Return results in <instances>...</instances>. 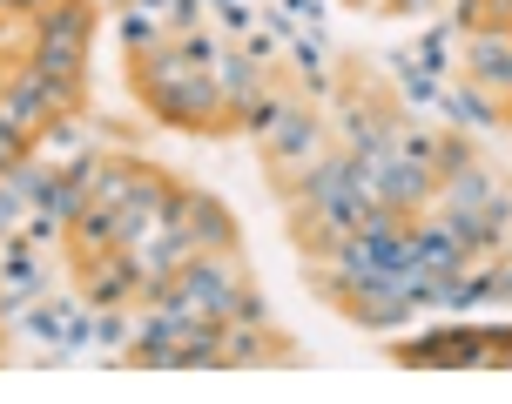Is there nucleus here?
Wrapping results in <instances>:
<instances>
[{
  "label": "nucleus",
  "instance_id": "nucleus-33",
  "mask_svg": "<svg viewBox=\"0 0 512 404\" xmlns=\"http://www.w3.org/2000/svg\"><path fill=\"white\" fill-rule=\"evenodd\" d=\"M486 27L492 34H512V0H486ZM486 27H479V34H486Z\"/></svg>",
  "mask_w": 512,
  "mask_h": 404
},
{
  "label": "nucleus",
  "instance_id": "nucleus-12",
  "mask_svg": "<svg viewBox=\"0 0 512 404\" xmlns=\"http://www.w3.org/2000/svg\"><path fill=\"white\" fill-rule=\"evenodd\" d=\"M41 290H48V277H41V263H34V243L14 236V250H7V263H0V317L21 310V303H34Z\"/></svg>",
  "mask_w": 512,
  "mask_h": 404
},
{
  "label": "nucleus",
  "instance_id": "nucleus-22",
  "mask_svg": "<svg viewBox=\"0 0 512 404\" xmlns=\"http://www.w3.org/2000/svg\"><path fill=\"white\" fill-rule=\"evenodd\" d=\"M391 68H398V81H405V101H418V108L445 95V88H438V75H425V68H411L405 54H391Z\"/></svg>",
  "mask_w": 512,
  "mask_h": 404
},
{
  "label": "nucleus",
  "instance_id": "nucleus-20",
  "mask_svg": "<svg viewBox=\"0 0 512 404\" xmlns=\"http://www.w3.org/2000/svg\"><path fill=\"white\" fill-rule=\"evenodd\" d=\"M162 41H169V34H162V21H155L149 7H128L122 14V48L128 54H149V48H162Z\"/></svg>",
  "mask_w": 512,
  "mask_h": 404
},
{
  "label": "nucleus",
  "instance_id": "nucleus-4",
  "mask_svg": "<svg viewBox=\"0 0 512 404\" xmlns=\"http://www.w3.org/2000/svg\"><path fill=\"white\" fill-rule=\"evenodd\" d=\"M75 270H81V303H88V310H108V303H135L142 297V256L128 250V243L88 256V263H75Z\"/></svg>",
  "mask_w": 512,
  "mask_h": 404
},
{
  "label": "nucleus",
  "instance_id": "nucleus-17",
  "mask_svg": "<svg viewBox=\"0 0 512 404\" xmlns=\"http://www.w3.org/2000/svg\"><path fill=\"white\" fill-rule=\"evenodd\" d=\"M209 75H216V95H223V108H236V101H250L256 88H263V61H250V54L243 48H223L216 54V68H209Z\"/></svg>",
  "mask_w": 512,
  "mask_h": 404
},
{
  "label": "nucleus",
  "instance_id": "nucleus-23",
  "mask_svg": "<svg viewBox=\"0 0 512 404\" xmlns=\"http://www.w3.org/2000/svg\"><path fill=\"white\" fill-rule=\"evenodd\" d=\"M128 337H135V324L122 317V303H108V310H95V344H108V351H122Z\"/></svg>",
  "mask_w": 512,
  "mask_h": 404
},
{
  "label": "nucleus",
  "instance_id": "nucleus-36",
  "mask_svg": "<svg viewBox=\"0 0 512 404\" xmlns=\"http://www.w3.org/2000/svg\"><path fill=\"white\" fill-rule=\"evenodd\" d=\"M41 7H54V0H7V14H27V21H34Z\"/></svg>",
  "mask_w": 512,
  "mask_h": 404
},
{
  "label": "nucleus",
  "instance_id": "nucleus-27",
  "mask_svg": "<svg viewBox=\"0 0 512 404\" xmlns=\"http://www.w3.org/2000/svg\"><path fill=\"white\" fill-rule=\"evenodd\" d=\"M418 61H425V75H452V68H445V27L418 41Z\"/></svg>",
  "mask_w": 512,
  "mask_h": 404
},
{
  "label": "nucleus",
  "instance_id": "nucleus-18",
  "mask_svg": "<svg viewBox=\"0 0 512 404\" xmlns=\"http://www.w3.org/2000/svg\"><path fill=\"white\" fill-rule=\"evenodd\" d=\"M27 68H41V75H54V81H81V75H88V48H68V41H34Z\"/></svg>",
  "mask_w": 512,
  "mask_h": 404
},
{
  "label": "nucleus",
  "instance_id": "nucleus-11",
  "mask_svg": "<svg viewBox=\"0 0 512 404\" xmlns=\"http://www.w3.org/2000/svg\"><path fill=\"white\" fill-rule=\"evenodd\" d=\"M34 41H68V48H88L95 41V0H54L34 14Z\"/></svg>",
  "mask_w": 512,
  "mask_h": 404
},
{
  "label": "nucleus",
  "instance_id": "nucleus-21",
  "mask_svg": "<svg viewBox=\"0 0 512 404\" xmlns=\"http://www.w3.org/2000/svg\"><path fill=\"white\" fill-rule=\"evenodd\" d=\"M290 48H297V75H304V88H310V95H331V68H324V48H317L310 34H297Z\"/></svg>",
  "mask_w": 512,
  "mask_h": 404
},
{
  "label": "nucleus",
  "instance_id": "nucleus-9",
  "mask_svg": "<svg viewBox=\"0 0 512 404\" xmlns=\"http://www.w3.org/2000/svg\"><path fill=\"white\" fill-rule=\"evenodd\" d=\"M465 75H472V88H486V95L512 101V34H472L465 41Z\"/></svg>",
  "mask_w": 512,
  "mask_h": 404
},
{
  "label": "nucleus",
  "instance_id": "nucleus-5",
  "mask_svg": "<svg viewBox=\"0 0 512 404\" xmlns=\"http://www.w3.org/2000/svg\"><path fill=\"white\" fill-rule=\"evenodd\" d=\"M169 229H182L196 250H236V216L189 182H176V196H169Z\"/></svg>",
  "mask_w": 512,
  "mask_h": 404
},
{
  "label": "nucleus",
  "instance_id": "nucleus-25",
  "mask_svg": "<svg viewBox=\"0 0 512 404\" xmlns=\"http://www.w3.org/2000/svg\"><path fill=\"white\" fill-rule=\"evenodd\" d=\"M21 216H27V202H21V189H14V176L0 169V236H14Z\"/></svg>",
  "mask_w": 512,
  "mask_h": 404
},
{
  "label": "nucleus",
  "instance_id": "nucleus-28",
  "mask_svg": "<svg viewBox=\"0 0 512 404\" xmlns=\"http://www.w3.org/2000/svg\"><path fill=\"white\" fill-rule=\"evenodd\" d=\"M486 364L492 371H512V330H486Z\"/></svg>",
  "mask_w": 512,
  "mask_h": 404
},
{
  "label": "nucleus",
  "instance_id": "nucleus-37",
  "mask_svg": "<svg viewBox=\"0 0 512 404\" xmlns=\"http://www.w3.org/2000/svg\"><path fill=\"white\" fill-rule=\"evenodd\" d=\"M135 7H149V14H155V7H169V0H135Z\"/></svg>",
  "mask_w": 512,
  "mask_h": 404
},
{
  "label": "nucleus",
  "instance_id": "nucleus-10",
  "mask_svg": "<svg viewBox=\"0 0 512 404\" xmlns=\"http://www.w3.org/2000/svg\"><path fill=\"white\" fill-rule=\"evenodd\" d=\"M411 250H418V263H425L432 277H459V270H472V256H465L459 229L445 223V216H432V223H411Z\"/></svg>",
  "mask_w": 512,
  "mask_h": 404
},
{
  "label": "nucleus",
  "instance_id": "nucleus-41",
  "mask_svg": "<svg viewBox=\"0 0 512 404\" xmlns=\"http://www.w3.org/2000/svg\"><path fill=\"white\" fill-rule=\"evenodd\" d=\"M358 7H364V0H358Z\"/></svg>",
  "mask_w": 512,
  "mask_h": 404
},
{
  "label": "nucleus",
  "instance_id": "nucleus-26",
  "mask_svg": "<svg viewBox=\"0 0 512 404\" xmlns=\"http://www.w3.org/2000/svg\"><path fill=\"white\" fill-rule=\"evenodd\" d=\"M223 324H263V297H256L250 283H243V290L230 297V317H223Z\"/></svg>",
  "mask_w": 512,
  "mask_h": 404
},
{
  "label": "nucleus",
  "instance_id": "nucleus-34",
  "mask_svg": "<svg viewBox=\"0 0 512 404\" xmlns=\"http://www.w3.org/2000/svg\"><path fill=\"white\" fill-rule=\"evenodd\" d=\"M243 54H250V61H270V54H277V34H243Z\"/></svg>",
  "mask_w": 512,
  "mask_h": 404
},
{
  "label": "nucleus",
  "instance_id": "nucleus-40",
  "mask_svg": "<svg viewBox=\"0 0 512 404\" xmlns=\"http://www.w3.org/2000/svg\"><path fill=\"white\" fill-rule=\"evenodd\" d=\"M0 34H7V27H0Z\"/></svg>",
  "mask_w": 512,
  "mask_h": 404
},
{
  "label": "nucleus",
  "instance_id": "nucleus-13",
  "mask_svg": "<svg viewBox=\"0 0 512 404\" xmlns=\"http://www.w3.org/2000/svg\"><path fill=\"white\" fill-rule=\"evenodd\" d=\"M499 196V182L479 169V162H465V169H452V176H438V209H486V202Z\"/></svg>",
  "mask_w": 512,
  "mask_h": 404
},
{
  "label": "nucleus",
  "instance_id": "nucleus-3",
  "mask_svg": "<svg viewBox=\"0 0 512 404\" xmlns=\"http://www.w3.org/2000/svg\"><path fill=\"white\" fill-rule=\"evenodd\" d=\"M324 128H331V122H324V115H317L310 101H290V108H283V122L263 135V162H270L277 189H283L290 176H304L310 162L324 155Z\"/></svg>",
  "mask_w": 512,
  "mask_h": 404
},
{
  "label": "nucleus",
  "instance_id": "nucleus-35",
  "mask_svg": "<svg viewBox=\"0 0 512 404\" xmlns=\"http://www.w3.org/2000/svg\"><path fill=\"white\" fill-rule=\"evenodd\" d=\"M283 7H290V14H297V21H304V14H310V21H317V14H324V0H283Z\"/></svg>",
  "mask_w": 512,
  "mask_h": 404
},
{
  "label": "nucleus",
  "instance_id": "nucleus-19",
  "mask_svg": "<svg viewBox=\"0 0 512 404\" xmlns=\"http://www.w3.org/2000/svg\"><path fill=\"white\" fill-rule=\"evenodd\" d=\"M68 303H75V297H34V303H27V337H48V344H61Z\"/></svg>",
  "mask_w": 512,
  "mask_h": 404
},
{
  "label": "nucleus",
  "instance_id": "nucleus-16",
  "mask_svg": "<svg viewBox=\"0 0 512 404\" xmlns=\"http://www.w3.org/2000/svg\"><path fill=\"white\" fill-rule=\"evenodd\" d=\"M115 243H122V236H115V209H102V202H88L75 223H68V250H75V263L115 250Z\"/></svg>",
  "mask_w": 512,
  "mask_h": 404
},
{
  "label": "nucleus",
  "instance_id": "nucleus-38",
  "mask_svg": "<svg viewBox=\"0 0 512 404\" xmlns=\"http://www.w3.org/2000/svg\"><path fill=\"white\" fill-rule=\"evenodd\" d=\"M7 250H14V243H0V263H7Z\"/></svg>",
  "mask_w": 512,
  "mask_h": 404
},
{
  "label": "nucleus",
  "instance_id": "nucleus-42",
  "mask_svg": "<svg viewBox=\"0 0 512 404\" xmlns=\"http://www.w3.org/2000/svg\"><path fill=\"white\" fill-rule=\"evenodd\" d=\"M506 108H512V101H506Z\"/></svg>",
  "mask_w": 512,
  "mask_h": 404
},
{
  "label": "nucleus",
  "instance_id": "nucleus-7",
  "mask_svg": "<svg viewBox=\"0 0 512 404\" xmlns=\"http://www.w3.org/2000/svg\"><path fill=\"white\" fill-rule=\"evenodd\" d=\"M344 149L358 155V162H378L384 142H391V128H398V108H384L378 95H344Z\"/></svg>",
  "mask_w": 512,
  "mask_h": 404
},
{
  "label": "nucleus",
  "instance_id": "nucleus-8",
  "mask_svg": "<svg viewBox=\"0 0 512 404\" xmlns=\"http://www.w3.org/2000/svg\"><path fill=\"white\" fill-rule=\"evenodd\" d=\"M250 364H297V351H290V344H277L270 317H263V324H223L216 371H250Z\"/></svg>",
  "mask_w": 512,
  "mask_h": 404
},
{
  "label": "nucleus",
  "instance_id": "nucleus-6",
  "mask_svg": "<svg viewBox=\"0 0 512 404\" xmlns=\"http://www.w3.org/2000/svg\"><path fill=\"white\" fill-rule=\"evenodd\" d=\"M398 364H418V371H472L486 364V330H438V337H418V344H391Z\"/></svg>",
  "mask_w": 512,
  "mask_h": 404
},
{
  "label": "nucleus",
  "instance_id": "nucleus-39",
  "mask_svg": "<svg viewBox=\"0 0 512 404\" xmlns=\"http://www.w3.org/2000/svg\"><path fill=\"white\" fill-rule=\"evenodd\" d=\"M0 14H7V0H0Z\"/></svg>",
  "mask_w": 512,
  "mask_h": 404
},
{
  "label": "nucleus",
  "instance_id": "nucleus-29",
  "mask_svg": "<svg viewBox=\"0 0 512 404\" xmlns=\"http://www.w3.org/2000/svg\"><path fill=\"white\" fill-rule=\"evenodd\" d=\"M21 155H34V142H27V135H14V128L0 122V169H14Z\"/></svg>",
  "mask_w": 512,
  "mask_h": 404
},
{
  "label": "nucleus",
  "instance_id": "nucleus-15",
  "mask_svg": "<svg viewBox=\"0 0 512 404\" xmlns=\"http://www.w3.org/2000/svg\"><path fill=\"white\" fill-rule=\"evenodd\" d=\"M438 101H445V115H452L459 135H465V128H499V122H506V101L486 95V88H445Z\"/></svg>",
  "mask_w": 512,
  "mask_h": 404
},
{
  "label": "nucleus",
  "instance_id": "nucleus-31",
  "mask_svg": "<svg viewBox=\"0 0 512 404\" xmlns=\"http://www.w3.org/2000/svg\"><path fill=\"white\" fill-rule=\"evenodd\" d=\"M452 27H459V34H479V27H486V0H459V7H452Z\"/></svg>",
  "mask_w": 512,
  "mask_h": 404
},
{
  "label": "nucleus",
  "instance_id": "nucleus-1",
  "mask_svg": "<svg viewBox=\"0 0 512 404\" xmlns=\"http://www.w3.org/2000/svg\"><path fill=\"white\" fill-rule=\"evenodd\" d=\"M128 81L135 95L149 101V115L162 128H182V135H203V128H230V108L216 95V75L182 61L176 41H162L149 54H128Z\"/></svg>",
  "mask_w": 512,
  "mask_h": 404
},
{
  "label": "nucleus",
  "instance_id": "nucleus-2",
  "mask_svg": "<svg viewBox=\"0 0 512 404\" xmlns=\"http://www.w3.org/2000/svg\"><path fill=\"white\" fill-rule=\"evenodd\" d=\"M243 283H250V277H243L236 250H196L176 270V283H169V290H176L196 317H216V324H223V317H230V297L243 290Z\"/></svg>",
  "mask_w": 512,
  "mask_h": 404
},
{
  "label": "nucleus",
  "instance_id": "nucleus-30",
  "mask_svg": "<svg viewBox=\"0 0 512 404\" xmlns=\"http://www.w3.org/2000/svg\"><path fill=\"white\" fill-rule=\"evenodd\" d=\"M169 27H176V34L203 27V0H169Z\"/></svg>",
  "mask_w": 512,
  "mask_h": 404
},
{
  "label": "nucleus",
  "instance_id": "nucleus-32",
  "mask_svg": "<svg viewBox=\"0 0 512 404\" xmlns=\"http://www.w3.org/2000/svg\"><path fill=\"white\" fill-rule=\"evenodd\" d=\"M223 27H230V34H250V27H256V7H243V0H223Z\"/></svg>",
  "mask_w": 512,
  "mask_h": 404
},
{
  "label": "nucleus",
  "instance_id": "nucleus-24",
  "mask_svg": "<svg viewBox=\"0 0 512 404\" xmlns=\"http://www.w3.org/2000/svg\"><path fill=\"white\" fill-rule=\"evenodd\" d=\"M176 48H182V61H196V68H216L223 41H216V34H196V27H189V34H176Z\"/></svg>",
  "mask_w": 512,
  "mask_h": 404
},
{
  "label": "nucleus",
  "instance_id": "nucleus-14",
  "mask_svg": "<svg viewBox=\"0 0 512 404\" xmlns=\"http://www.w3.org/2000/svg\"><path fill=\"white\" fill-rule=\"evenodd\" d=\"M290 101H297L290 88H277V81H263V88H256L250 101H236V108H230V122L243 128V135H256V142H263V135H270V128L283 122V108H290Z\"/></svg>",
  "mask_w": 512,
  "mask_h": 404
}]
</instances>
